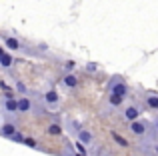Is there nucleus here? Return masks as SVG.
Segmentation results:
<instances>
[{
	"label": "nucleus",
	"mask_w": 158,
	"mask_h": 156,
	"mask_svg": "<svg viewBox=\"0 0 158 156\" xmlns=\"http://www.w3.org/2000/svg\"><path fill=\"white\" fill-rule=\"evenodd\" d=\"M128 132H132L136 138H142V140H150V138H152V132H154V130H152V124H150L148 120H142V118H140V120L130 122V124H128Z\"/></svg>",
	"instance_id": "nucleus-1"
},
{
	"label": "nucleus",
	"mask_w": 158,
	"mask_h": 156,
	"mask_svg": "<svg viewBox=\"0 0 158 156\" xmlns=\"http://www.w3.org/2000/svg\"><path fill=\"white\" fill-rule=\"evenodd\" d=\"M108 94H116V96L126 98L128 94H130V86H128V82L120 74H114L108 80Z\"/></svg>",
	"instance_id": "nucleus-2"
},
{
	"label": "nucleus",
	"mask_w": 158,
	"mask_h": 156,
	"mask_svg": "<svg viewBox=\"0 0 158 156\" xmlns=\"http://www.w3.org/2000/svg\"><path fill=\"white\" fill-rule=\"evenodd\" d=\"M16 102H18V114H42V108H40L36 102L38 100H34L32 98V94L30 96H16Z\"/></svg>",
	"instance_id": "nucleus-3"
},
{
	"label": "nucleus",
	"mask_w": 158,
	"mask_h": 156,
	"mask_svg": "<svg viewBox=\"0 0 158 156\" xmlns=\"http://www.w3.org/2000/svg\"><path fill=\"white\" fill-rule=\"evenodd\" d=\"M0 108L6 116H16L18 114V102H16V94H2L0 98Z\"/></svg>",
	"instance_id": "nucleus-4"
},
{
	"label": "nucleus",
	"mask_w": 158,
	"mask_h": 156,
	"mask_svg": "<svg viewBox=\"0 0 158 156\" xmlns=\"http://www.w3.org/2000/svg\"><path fill=\"white\" fill-rule=\"evenodd\" d=\"M122 118H124V122H136V120H140L142 118V110H140V106L138 104H134V102H130V104H124L122 106Z\"/></svg>",
	"instance_id": "nucleus-5"
},
{
	"label": "nucleus",
	"mask_w": 158,
	"mask_h": 156,
	"mask_svg": "<svg viewBox=\"0 0 158 156\" xmlns=\"http://www.w3.org/2000/svg\"><path fill=\"white\" fill-rule=\"evenodd\" d=\"M42 104H46V106H50V108H58V104H60V94H58V90H46V92L42 94Z\"/></svg>",
	"instance_id": "nucleus-6"
},
{
	"label": "nucleus",
	"mask_w": 158,
	"mask_h": 156,
	"mask_svg": "<svg viewBox=\"0 0 158 156\" xmlns=\"http://www.w3.org/2000/svg\"><path fill=\"white\" fill-rule=\"evenodd\" d=\"M60 84H62V88H64V90H74L78 84H80V78L70 72V74H64V76L60 78Z\"/></svg>",
	"instance_id": "nucleus-7"
},
{
	"label": "nucleus",
	"mask_w": 158,
	"mask_h": 156,
	"mask_svg": "<svg viewBox=\"0 0 158 156\" xmlns=\"http://www.w3.org/2000/svg\"><path fill=\"white\" fill-rule=\"evenodd\" d=\"M16 132H18V126H16L14 122H2V124H0V136L2 138H8V140H10Z\"/></svg>",
	"instance_id": "nucleus-8"
},
{
	"label": "nucleus",
	"mask_w": 158,
	"mask_h": 156,
	"mask_svg": "<svg viewBox=\"0 0 158 156\" xmlns=\"http://www.w3.org/2000/svg\"><path fill=\"white\" fill-rule=\"evenodd\" d=\"M144 104L148 110L158 112V92H144Z\"/></svg>",
	"instance_id": "nucleus-9"
},
{
	"label": "nucleus",
	"mask_w": 158,
	"mask_h": 156,
	"mask_svg": "<svg viewBox=\"0 0 158 156\" xmlns=\"http://www.w3.org/2000/svg\"><path fill=\"white\" fill-rule=\"evenodd\" d=\"M106 104L110 106L112 110H118V108H122V106L126 104V98H122V96H116V94H108V98H106Z\"/></svg>",
	"instance_id": "nucleus-10"
},
{
	"label": "nucleus",
	"mask_w": 158,
	"mask_h": 156,
	"mask_svg": "<svg viewBox=\"0 0 158 156\" xmlns=\"http://www.w3.org/2000/svg\"><path fill=\"white\" fill-rule=\"evenodd\" d=\"M76 140H78V142H82V144H84V146H90V144H92V142H94V134L90 132V130L82 128L80 132L76 134Z\"/></svg>",
	"instance_id": "nucleus-11"
},
{
	"label": "nucleus",
	"mask_w": 158,
	"mask_h": 156,
	"mask_svg": "<svg viewBox=\"0 0 158 156\" xmlns=\"http://www.w3.org/2000/svg\"><path fill=\"white\" fill-rule=\"evenodd\" d=\"M4 44H6V48H8L10 52L22 50V44H20V40L16 38V36H4Z\"/></svg>",
	"instance_id": "nucleus-12"
},
{
	"label": "nucleus",
	"mask_w": 158,
	"mask_h": 156,
	"mask_svg": "<svg viewBox=\"0 0 158 156\" xmlns=\"http://www.w3.org/2000/svg\"><path fill=\"white\" fill-rule=\"evenodd\" d=\"M44 132H46L48 136H62L64 128H62V124H58V122H50V124L46 126V130H44Z\"/></svg>",
	"instance_id": "nucleus-13"
},
{
	"label": "nucleus",
	"mask_w": 158,
	"mask_h": 156,
	"mask_svg": "<svg viewBox=\"0 0 158 156\" xmlns=\"http://www.w3.org/2000/svg\"><path fill=\"white\" fill-rule=\"evenodd\" d=\"M12 64H14V58H12V54H10V52H4V54L0 56V68L8 70Z\"/></svg>",
	"instance_id": "nucleus-14"
},
{
	"label": "nucleus",
	"mask_w": 158,
	"mask_h": 156,
	"mask_svg": "<svg viewBox=\"0 0 158 156\" xmlns=\"http://www.w3.org/2000/svg\"><path fill=\"white\" fill-rule=\"evenodd\" d=\"M110 136H112V140H114L118 146H122V148H128V140H126L124 136H120L116 130H110Z\"/></svg>",
	"instance_id": "nucleus-15"
},
{
	"label": "nucleus",
	"mask_w": 158,
	"mask_h": 156,
	"mask_svg": "<svg viewBox=\"0 0 158 156\" xmlns=\"http://www.w3.org/2000/svg\"><path fill=\"white\" fill-rule=\"evenodd\" d=\"M24 146H28V148H40L38 146V142H36V138H32V136H24V142H22Z\"/></svg>",
	"instance_id": "nucleus-16"
},
{
	"label": "nucleus",
	"mask_w": 158,
	"mask_h": 156,
	"mask_svg": "<svg viewBox=\"0 0 158 156\" xmlns=\"http://www.w3.org/2000/svg\"><path fill=\"white\" fill-rule=\"evenodd\" d=\"M68 126L72 128V134H74V136H76V134L82 130V124H80V122H76V120H68Z\"/></svg>",
	"instance_id": "nucleus-17"
},
{
	"label": "nucleus",
	"mask_w": 158,
	"mask_h": 156,
	"mask_svg": "<svg viewBox=\"0 0 158 156\" xmlns=\"http://www.w3.org/2000/svg\"><path fill=\"white\" fill-rule=\"evenodd\" d=\"M74 148L78 150L76 154H82V156H88V148H86V146L82 144V142H78V140H76V142H74Z\"/></svg>",
	"instance_id": "nucleus-18"
},
{
	"label": "nucleus",
	"mask_w": 158,
	"mask_h": 156,
	"mask_svg": "<svg viewBox=\"0 0 158 156\" xmlns=\"http://www.w3.org/2000/svg\"><path fill=\"white\" fill-rule=\"evenodd\" d=\"M86 72H90V74H94V72H98V64L96 62H86Z\"/></svg>",
	"instance_id": "nucleus-19"
},
{
	"label": "nucleus",
	"mask_w": 158,
	"mask_h": 156,
	"mask_svg": "<svg viewBox=\"0 0 158 156\" xmlns=\"http://www.w3.org/2000/svg\"><path fill=\"white\" fill-rule=\"evenodd\" d=\"M10 140H12V142H16V144H22V142H24V134L20 132V130H18V132H16L14 136L10 138Z\"/></svg>",
	"instance_id": "nucleus-20"
},
{
	"label": "nucleus",
	"mask_w": 158,
	"mask_h": 156,
	"mask_svg": "<svg viewBox=\"0 0 158 156\" xmlns=\"http://www.w3.org/2000/svg\"><path fill=\"white\" fill-rule=\"evenodd\" d=\"M16 88H18L20 96H26V94H28V88L24 86V82H16Z\"/></svg>",
	"instance_id": "nucleus-21"
},
{
	"label": "nucleus",
	"mask_w": 158,
	"mask_h": 156,
	"mask_svg": "<svg viewBox=\"0 0 158 156\" xmlns=\"http://www.w3.org/2000/svg\"><path fill=\"white\" fill-rule=\"evenodd\" d=\"M72 68H74V62H66V66H64V74H70V72H72Z\"/></svg>",
	"instance_id": "nucleus-22"
},
{
	"label": "nucleus",
	"mask_w": 158,
	"mask_h": 156,
	"mask_svg": "<svg viewBox=\"0 0 158 156\" xmlns=\"http://www.w3.org/2000/svg\"><path fill=\"white\" fill-rule=\"evenodd\" d=\"M152 130H154V132H158V118H156L154 122H152Z\"/></svg>",
	"instance_id": "nucleus-23"
},
{
	"label": "nucleus",
	"mask_w": 158,
	"mask_h": 156,
	"mask_svg": "<svg viewBox=\"0 0 158 156\" xmlns=\"http://www.w3.org/2000/svg\"><path fill=\"white\" fill-rule=\"evenodd\" d=\"M152 150H154V154L158 156V144H154V146H152Z\"/></svg>",
	"instance_id": "nucleus-24"
},
{
	"label": "nucleus",
	"mask_w": 158,
	"mask_h": 156,
	"mask_svg": "<svg viewBox=\"0 0 158 156\" xmlns=\"http://www.w3.org/2000/svg\"><path fill=\"white\" fill-rule=\"evenodd\" d=\"M4 52H6V50H4V48H2V46H0V56H2V54H4Z\"/></svg>",
	"instance_id": "nucleus-25"
},
{
	"label": "nucleus",
	"mask_w": 158,
	"mask_h": 156,
	"mask_svg": "<svg viewBox=\"0 0 158 156\" xmlns=\"http://www.w3.org/2000/svg\"><path fill=\"white\" fill-rule=\"evenodd\" d=\"M72 156H82V154H76V152H74V154H72Z\"/></svg>",
	"instance_id": "nucleus-26"
}]
</instances>
